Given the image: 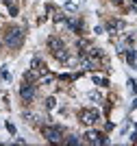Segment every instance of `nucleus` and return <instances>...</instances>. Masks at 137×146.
<instances>
[{
	"label": "nucleus",
	"mask_w": 137,
	"mask_h": 146,
	"mask_svg": "<svg viewBox=\"0 0 137 146\" xmlns=\"http://www.w3.org/2000/svg\"><path fill=\"white\" fill-rule=\"evenodd\" d=\"M24 42V29L22 26H9L5 31V44L9 48H20Z\"/></svg>",
	"instance_id": "1"
},
{
	"label": "nucleus",
	"mask_w": 137,
	"mask_h": 146,
	"mask_svg": "<svg viewBox=\"0 0 137 146\" xmlns=\"http://www.w3.org/2000/svg\"><path fill=\"white\" fill-rule=\"evenodd\" d=\"M42 133H44V137H46L48 142H52V144H57V142L63 140V133H61L59 127H44Z\"/></svg>",
	"instance_id": "2"
},
{
	"label": "nucleus",
	"mask_w": 137,
	"mask_h": 146,
	"mask_svg": "<svg viewBox=\"0 0 137 146\" xmlns=\"http://www.w3.org/2000/svg\"><path fill=\"white\" fill-rule=\"evenodd\" d=\"M78 118H81V122H83V124L91 127V124H96V122L100 120V113H98L96 109H83L81 113H78Z\"/></svg>",
	"instance_id": "3"
},
{
	"label": "nucleus",
	"mask_w": 137,
	"mask_h": 146,
	"mask_svg": "<svg viewBox=\"0 0 137 146\" xmlns=\"http://www.w3.org/2000/svg\"><path fill=\"white\" fill-rule=\"evenodd\" d=\"M35 92H37V87L33 85V83H26V81H24L22 87H20V96H22V100H33V98H35Z\"/></svg>",
	"instance_id": "4"
},
{
	"label": "nucleus",
	"mask_w": 137,
	"mask_h": 146,
	"mask_svg": "<svg viewBox=\"0 0 137 146\" xmlns=\"http://www.w3.org/2000/svg\"><path fill=\"white\" fill-rule=\"evenodd\" d=\"M85 140L89 142V144H107V137L100 133H96V131H87L85 133Z\"/></svg>",
	"instance_id": "5"
},
{
	"label": "nucleus",
	"mask_w": 137,
	"mask_h": 146,
	"mask_svg": "<svg viewBox=\"0 0 137 146\" xmlns=\"http://www.w3.org/2000/svg\"><path fill=\"white\" fill-rule=\"evenodd\" d=\"M48 48L52 50V52H59V50L66 48V44H63V39H59V37H48Z\"/></svg>",
	"instance_id": "6"
},
{
	"label": "nucleus",
	"mask_w": 137,
	"mask_h": 146,
	"mask_svg": "<svg viewBox=\"0 0 137 146\" xmlns=\"http://www.w3.org/2000/svg\"><path fill=\"white\" fill-rule=\"evenodd\" d=\"M39 76H42V72H39V70H33V68H30L28 72L24 74V81H26V83H33V81H37Z\"/></svg>",
	"instance_id": "7"
},
{
	"label": "nucleus",
	"mask_w": 137,
	"mask_h": 146,
	"mask_svg": "<svg viewBox=\"0 0 137 146\" xmlns=\"http://www.w3.org/2000/svg\"><path fill=\"white\" fill-rule=\"evenodd\" d=\"M91 79H94L96 85H100V87H107L109 85V79L105 76V74H91Z\"/></svg>",
	"instance_id": "8"
},
{
	"label": "nucleus",
	"mask_w": 137,
	"mask_h": 146,
	"mask_svg": "<svg viewBox=\"0 0 137 146\" xmlns=\"http://www.w3.org/2000/svg\"><path fill=\"white\" fill-rule=\"evenodd\" d=\"M107 29L111 31V33H113V31H120V29H124V22H122V20H113V22L107 24Z\"/></svg>",
	"instance_id": "9"
},
{
	"label": "nucleus",
	"mask_w": 137,
	"mask_h": 146,
	"mask_svg": "<svg viewBox=\"0 0 137 146\" xmlns=\"http://www.w3.org/2000/svg\"><path fill=\"white\" fill-rule=\"evenodd\" d=\"M30 68H33V70H39V72L44 74V61L39 59V57H35V59L30 61Z\"/></svg>",
	"instance_id": "10"
},
{
	"label": "nucleus",
	"mask_w": 137,
	"mask_h": 146,
	"mask_svg": "<svg viewBox=\"0 0 137 146\" xmlns=\"http://www.w3.org/2000/svg\"><path fill=\"white\" fill-rule=\"evenodd\" d=\"M126 61L131 66H135V50H126Z\"/></svg>",
	"instance_id": "11"
},
{
	"label": "nucleus",
	"mask_w": 137,
	"mask_h": 146,
	"mask_svg": "<svg viewBox=\"0 0 137 146\" xmlns=\"http://www.w3.org/2000/svg\"><path fill=\"white\" fill-rule=\"evenodd\" d=\"M54 107H57V100H54L52 96L46 98V109H54Z\"/></svg>",
	"instance_id": "12"
},
{
	"label": "nucleus",
	"mask_w": 137,
	"mask_h": 146,
	"mask_svg": "<svg viewBox=\"0 0 137 146\" xmlns=\"http://www.w3.org/2000/svg\"><path fill=\"white\" fill-rule=\"evenodd\" d=\"M89 98H91V100H98V103L102 100V96H100V94H96V92H94V94H89Z\"/></svg>",
	"instance_id": "13"
},
{
	"label": "nucleus",
	"mask_w": 137,
	"mask_h": 146,
	"mask_svg": "<svg viewBox=\"0 0 137 146\" xmlns=\"http://www.w3.org/2000/svg\"><path fill=\"white\" fill-rule=\"evenodd\" d=\"M0 76H2V79H5V81H9V79H11V74L7 72V70H2V72H0Z\"/></svg>",
	"instance_id": "14"
},
{
	"label": "nucleus",
	"mask_w": 137,
	"mask_h": 146,
	"mask_svg": "<svg viewBox=\"0 0 137 146\" xmlns=\"http://www.w3.org/2000/svg\"><path fill=\"white\" fill-rule=\"evenodd\" d=\"M7 131H9V133H11V135H13V133H15V127H13L11 122H9V124H7Z\"/></svg>",
	"instance_id": "15"
},
{
	"label": "nucleus",
	"mask_w": 137,
	"mask_h": 146,
	"mask_svg": "<svg viewBox=\"0 0 137 146\" xmlns=\"http://www.w3.org/2000/svg\"><path fill=\"white\" fill-rule=\"evenodd\" d=\"M66 9H68V11H74V9H76V5H74V2H68Z\"/></svg>",
	"instance_id": "16"
},
{
	"label": "nucleus",
	"mask_w": 137,
	"mask_h": 146,
	"mask_svg": "<svg viewBox=\"0 0 137 146\" xmlns=\"http://www.w3.org/2000/svg\"><path fill=\"white\" fill-rule=\"evenodd\" d=\"M66 142H68V144H78V137H68Z\"/></svg>",
	"instance_id": "17"
},
{
	"label": "nucleus",
	"mask_w": 137,
	"mask_h": 146,
	"mask_svg": "<svg viewBox=\"0 0 137 146\" xmlns=\"http://www.w3.org/2000/svg\"><path fill=\"white\" fill-rule=\"evenodd\" d=\"M128 85H131V90H133V92H135V94H137V83H135V81H131Z\"/></svg>",
	"instance_id": "18"
},
{
	"label": "nucleus",
	"mask_w": 137,
	"mask_h": 146,
	"mask_svg": "<svg viewBox=\"0 0 137 146\" xmlns=\"http://www.w3.org/2000/svg\"><path fill=\"white\" fill-rule=\"evenodd\" d=\"M133 107H137V98H135V103H133Z\"/></svg>",
	"instance_id": "19"
}]
</instances>
